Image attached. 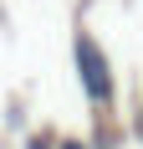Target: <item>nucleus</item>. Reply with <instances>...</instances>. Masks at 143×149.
Returning a JSON list of instances; mask_svg holds the SVG:
<instances>
[{
    "label": "nucleus",
    "mask_w": 143,
    "mask_h": 149,
    "mask_svg": "<svg viewBox=\"0 0 143 149\" xmlns=\"http://www.w3.org/2000/svg\"><path fill=\"white\" fill-rule=\"evenodd\" d=\"M77 72H82V88L92 103H113V77H107V62L92 36H77Z\"/></svg>",
    "instance_id": "nucleus-1"
},
{
    "label": "nucleus",
    "mask_w": 143,
    "mask_h": 149,
    "mask_svg": "<svg viewBox=\"0 0 143 149\" xmlns=\"http://www.w3.org/2000/svg\"><path fill=\"white\" fill-rule=\"evenodd\" d=\"M61 149H82V144H61Z\"/></svg>",
    "instance_id": "nucleus-2"
},
{
    "label": "nucleus",
    "mask_w": 143,
    "mask_h": 149,
    "mask_svg": "<svg viewBox=\"0 0 143 149\" xmlns=\"http://www.w3.org/2000/svg\"><path fill=\"white\" fill-rule=\"evenodd\" d=\"M31 149H46V144H31Z\"/></svg>",
    "instance_id": "nucleus-3"
}]
</instances>
